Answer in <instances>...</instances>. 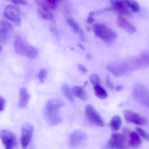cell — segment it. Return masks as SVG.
Here are the masks:
<instances>
[{"label": "cell", "instance_id": "obj_1", "mask_svg": "<svg viewBox=\"0 0 149 149\" xmlns=\"http://www.w3.org/2000/svg\"><path fill=\"white\" fill-rule=\"evenodd\" d=\"M64 104L63 102L59 99H51L47 102L45 113L47 121L50 125L56 126L62 121L58 110Z\"/></svg>", "mask_w": 149, "mask_h": 149}, {"label": "cell", "instance_id": "obj_2", "mask_svg": "<svg viewBox=\"0 0 149 149\" xmlns=\"http://www.w3.org/2000/svg\"><path fill=\"white\" fill-rule=\"evenodd\" d=\"M14 47L16 54L30 59H34L38 55V51L35 47L27 44L19 35L15 36Z\"/></svg>", "mask_w": 149, "mask_h": 149}, {"label": "cell", "instance_id": "obj_3", "mask_svg": "<svg viewBox=\"0 0 149 149\" xmlns=\"http://www.w3.org/2000/svg\"><path fill=\"white\" fill-rule=\"evenodd\" d=\"M92 30L97 37L106 43H113L117 39V34L105 24H95L93 25Z\"/></svg>", "mask_w": 149, "mask_h": 149}, {"label": "cell", "instance_id": "obj_4", "mask_svg": "<svg viewBox=\"0 0 149 149\" xmlns=\"http://www.w3.org/2000/svg\"><path fill=\"white\" fill-rule=\"evenodd\" d=\"M129 133L128 130L125 129L122 134H112L108 142L107 148L111 149H128Z\"/></svg>", "mask_w": 149, "mask_h": 149}, {"label": "cell", "instance_id": "obj_5", "mask_svg": "<svg viewBox=\"0 0 149 149\" xmlns=\"http://www.w3.org/2000/svg\"><path fill=\"white\" fill-rule=\"evenodd\" d=\"M132 95L135 101L149 109V91L143 85L140 83L135 84Z\"/></svg>", "mask_w": 149, "mask_h": 149}, {"label": "cell", "instance_id": "obj_6", "mask_svg": "<svg viewBox=\"0 0 149 149\" xmlns=\"http://www.w3.org/2000/svg\"><path fill=\"white\" fill-rule=\"evenodd\" d=\"M135 65V63L133 64L129 62L115 63L109 65L107 69L114 76L120 77L126 74L130 69L136 67Z\"/></svg>", "mask_w": 149, "mask_h": 149}, {"label": "cell", "instance_id": "obj_7", "mask_svg": "<svg viewBox=\"0 0 149 149\" xmlns=\"http://www.w3.org/2000/svg\"><path fill=\"white\" fill-rule=\"evenodd\" d=\"M0 138L5 149H15L17 143L16 136L8 130H0Z\"/></svg>", "mask_w": 149, "mask_h": 149}, {"label": "cell", "instance_id": "obj_8", "mask_svg": "<svg viewBox=\"0 0 149 149\" xmlns=\"http://www.w3.org/2000/svg\"><path fill=\"white\" fill-rule=\"evenodd\" d=\"M34 133V127L30 123H26L24 124L22 130L21 145L23 149H26L31 141Z\"/></svg>", "mask_w": 149, "mask_h": 149}, {"label": "cell", "instance_id": "obj_9", "mask_svg": "<svg viewBox=\"0 0 149 149\" xmlns=\"http://www.w3.org/2000/svg\"><path fill=\"white\" fill-rule=\"evenodd\" d=\"M123 115L127 122L139 126H144L148 123V120L146 118L131 110H124Z\"/></svg>", "mask_w": 149, "mask_h": 149}, {"label": "cell", "instance_id": "obj_10", "mask_svg": "<svg viewBox=\"0 0 149 149\" xmlns=\"http://www.w3.org/2000/svg\"><path fill=\"white\" fill-rule=\"evenodd\" d=\"M85 112L87 118L91 122L99 127H103L104 126L103 119L93 106L89 104L87 105L85 107Z\"/></svg>", "mask_w": 149, "mask_h": 149}, {"label": "cell", "instance_id": "obj_11", "mask_svg": "<svg viewBox=\"0 0 149 149\" xmlns=\"http://www.w3.org/2000/svg\"><path fill=\"white\" fill-rule=\"evenodd\" d=\"M3 15L8 20L15 23L17 25L21 24V17L19 9L15 6L9 5L6 6L3 11Z\"/></svg>", "mask_w": 149, "mask_h": 149}, {"label": "cell", "instance_id": "obj_12", "mask_svg": "<svg viewBox=\"0 0 149 149\" xmlns=\"http://www.w3.org/2000/svg\"><path fill=\"white\" fill-rule=\"evenodd\" d=\"M13 30V26L9 22L0 20V42L6 44L8 42Z\"/></svg>", "mask_w": 149, "mask_h": 149}, {"label": "cell", "instance_id": "obj_13", "mask_svg": "<svg viewBox=\"0 0 149 149\" xmlns=\"http://www.w3.org/2000/svg\"><path fill=\"white\" fill-rule=\"evenodd\" d=\"M110 2L112 9L120 15L126 16L131 15L130 9L121 0H110Z\"/></svg>", "mask_w": 149, "mask_h": 149}, {"label": "cell", "instance_id": "obj_14", "mask_svg": "<svg viewBox=\"0 0 149 149\" xmlns=\"http://www.w3.org/2000/svg\"><path fill=\"white\" fill-rule=\"evenodd\" d=\"M86 136V135L84 131L80 130H75L70 136V144L72 147H76L85 140Z\"/></svg>", "mask_w": 149, "mask_h": 149}, {"label": "cell", "instance_id": "obj_15", "mask_svg": "<svg viewBox=\"0 0 149 149\" xmlns=\"http://www.w3.org/2000/svg\"><path fill=\"white\" fill-rule=\"evenodd\" d=\"M117 25L122 29L126 31L130 34H134L136 31L135 27L131 24L123 16L119 15L116 21Z\"/></svg>", "mask_w": 149, "mask_h": 149}, {"label": "cell", "instance_id": "obj_16", "mask_svg": "<svg viewBox=\"0 0 149 149\" xmlns=\"http://www.w3.org/2000/svg\"><path fill=\"white\" fill-rule=\"evenodd\" d=\"M128 145L130 148L137 149L141 144V136L137 132L135 131L130 132L128 134Z\"/></svg>", "mask_w": 149, "mask_h": 149}, {"label": "cell", "instance_id": "obj_17", "mask_svg": "<svg viewBox=\"0 0 149 149\" xmlns=\"http://www.w3.org/2000/svg\"><path fill=\"white\" fill-rule=\"evenodd\" d=\"M30 99V95L25 88H21L19 91L18 107L21 108L26 107Z\"/></svg>", "mask_w": 149, "mask_h": 149}, {"label": "cell", "instance_id": "obj_18", "mask_svg": "<svg viewBox=\"0 0 149 149\" xmlns=\"http://www.w3.org/2000/svg\"><path fill=\"white\" fill-rule=\"evenodd\" d=\"M66 22L68 25L72 29L74 32L77 33L79 35L81 40V41H84L85 40V35H84V32L78 23L71 18L67 19Z\"/></svg>", "mask_w": 149, "mask_h": 149}, {"label": "cell", "instance_id": "obj_19", "mask_svg": "<svg viewBox=\"0 0 149 149\" xmlns=\"http://www.w3.org/2000/svg\"><path fill=\"white\" fill-rule=\"evenodd\" d=\"M71 91L73 95L79 98L80 100L84 101L87 100V95L84 88H82L75 86L71 88Z\"/></svg>", "mask_w": 149, "mask_h": 149}, {"label": "cell", "instance_id": "obj_20", "mask_svg": "<svg viewBox=\"0 0 149 149\" xmlns=\"http://www.w3.org/2000/svg\"><path fill=\"white\" fill-rule=\"evenodd\" d=\"M38 14L40 18L45 20L51 21L54 18V16L52 10L43 9L39 8L38 10Z\"/></svg>", "mask_w": 149, "mask_h": 149}, {"label": "cell", "instance_id": "obj_21", "mask_svg": "<svg viewBox=\"0 0 149 149\" xmlns=\"http://www.w3.org/2000/svg\"><path fill=\"white\" fill-rule=\"evenodd\" d=\"M122 123L121 117L119 116H115L111 119L109 123V127L113 131H117L120 128Z\"/></svg>", "mask_w": 149, "mask_h": 149}, {"label": "cell", "instance_id": "obj_22", "mask_svg": "<svg viewBox=\"0 0 149 149\" xmlns=\"http://www.w3.org/2000/svg\"><path fill=\"white\" fill-rule=\"evenodd\" d=\"M134 12H138L140 10V6L135 0H121Z\"/></svg>", "mask_w": 149, "mask_h": 149}, {"label": "cell", "instance_id": "obj_23", "mask_svg": "<svg viewBox=\"0 0 149 149\" xmlns=\"http://www.w3.org/2000/svg\"><path fill=\"white\" fill-rule=\"evenodd\" d=\"M94 91L95 96L100 99H105L107 97L108 94L107 91L100 86H94Z\"/></svg>", "mask_w": 149, "mask_h": 149}, {"label": "cell", "instance_id": "obj_24", "mask_svg": "<svg viewBox=\"0 0 149 149\" xmlns=\"http://www.w3.org/2000/svg\"><path fill=\"white\" fill-rule=\"evenodd\" d=\"M62 90L64 95L71 102L74 100L73 94L72 93L71 89H70V87L67 84H64L62 87Z\"/></svg>", "mask_w": 149, "mask_h": 149}, {"label": "cell", "instance_id": "obj_25", "mask_svg": "<svg viewBox=\"0 0 149 149\" xmlns=\"http://www.w3.org/2000/svg\"><path fill=\"white\" fill-rule=\"evenodd\" d=\"M35 1L40 8L52 11V9L49 4L45 0H35Z\"/></svg>", "mask_w": 149, "mask_h": 149}, {"label": "cell", "instance_id": "obj_26", "mask_svg": "<svg viewBox=\"0 0 149 149\" xmlns=\"http://www.w3.org/2000/svg\"><path fill=\"white\" fill-rule=\"evenodd\" d=\"M89 80L94 86H100V79L98 74H91L89 76Z\"/></svg>", "mask_w": 149, "mask_h": 149}, {"label": "cell", "instance_id": "obj_27", "mask_svg": "<svg viewBox=\"0 0 149 149\" xmlns=\"http://www.w3.org/2000/svg\"><path fill=\"white\" fill-rule=\"evenodd\" d=\"M136 130L140 136L144 138L146 141H149V134L139 127H136Z\"/></svg>", "mask_w": 149, "mask_h": 149}, {"label": "cell", "instance_id": "obj_28", "mask_svg": "<svg viewBox=\"0 0 149 149\" xmlns=\"http://www.w3.org/2000/svg\"><path fill=\"white\" fill-rule=\"evenodd\" d=\"M47 76V71L45 69H42L40 71L38 74V79L41 82H43Z\"/></svg>", "mask_w": 149, "mask_h": 149}, {"label": "cell", "instance_id": "obj_29", "mask_svg": "<svg viewBox=\"0 0 149 149\" xmlns=\"http://www.w3.org/2000/svg\"><path fill=\"white\" fill-rule=\"evenodd\" d=\"M95 13L94 11H90L88 16L87 18V22L89 24H91L93 23V22H94L95 20L94 19V16Z\"/></svg>", "mask_w": 149, "mask_h": 149}, {"label": "cell", "instance_id": "obj_30", "mask_svg": "<svg viewBox=\"0 0 149 149\" xmlns=\"http://www.w3.org/2000/svg\"><path fill=\"white\" fill-rule=\"evenodd\" d=\"M106 84H107V86L110 88V89H113L114 88V85L113 83H112L111 81V79H110V77L109 75H107L106 79Z\"/></svg>", "mask_w": 149, "mask_h": 149}, {"label": "cell", "instance_id": "obj_31", "mask_svg": "<svg viewBox=\"0 0 149 149\" xmlns=\"http://www.w3.org/2000/svg\"><path fill=\"white\" fill-rule=\"evenodd\" d=\"M12 3L15 4H26L27 3V0H7Z\"/></svg>", "mask_w": 149, "mask_h": 149}, {"label": "cell", "instance_id": "obj_32", "mask_svg": "<svg viewBox=\"0 0 149 149\" xmlns=\"http://www.w3.org/2000/svg\"><path fill=\"white\" fill-rule=\"evenodd\" d=\"M5 101L3 97L0 96V112L3 111L5 108Z\"/></svg>", "mask_w": 149, "mask_h": 149}, {"label": "cell", "instance_id": "obj_33", "mask_svg": "<svg viewBox=\"0 0 149 149\" xmlns=\"http://www.w3.org/2000/svg\"><path fill=\"white\" fill-rule=\"evenodd\" d=\"M78 68H79V70L81 72H83V73H86L87 72V70L86 68L84 67V66L81 64H79V65H78Z\"/></svg>", "mask_w": 149, "mask_h": 149}, {"label": "cell", "instance_id": "obj_34", "mask_svg": "<svg viewBox=\"0 0 149 149\" xmlns=\"http://www.w3.org/2000/svg\"><path fill=\"white\" fill-rule=\"evenodd\" d=\"M123 89V86L122 85H119L116 87V90L117 92H120Z\"/></svg>", "mask_w": 149, "mask_h": 149}, {"label": "cell", "instance_id": "obj_35", "mask_svg": "<svg viewBox=\"0 0 149 149\" xmlns=\"http://www.w3.org/2000/svg\"><path fill=\"white\" fill-rule=\"evenodd\" d=\"M78 46H79V47H80V48L81 49L83 50H86V49H85V48H84V47H83V46H82V45H78Z\"/></svg>", "mask_w": 149, "mask_h": 149}, {"label": "cell", "instance_id": "obj_36", "mask_svg": "<svg viewBox=\"0 0 149 149\" xmlns=\"http://www.w3.org/2000/svg\"><path fill=\"white\" fill-rule=\"evenodd\" d=\"M87 57L88 58H91V57H91V56H90V55H87Z\"/></svg>", "mask_w": 149, "mask_h": 149}, {"label": "cell", "instance_id": "obj_37", "mask_svg": "<svg viewBox=\"0 0 149 149\" xmlns=\"http://www.w3.org/2000/svg\"><path fill=\"white\" fill-rule=\"evenodd\" d=\"M1 46L0 45V52H1Z\"/></svg>", "mask_w": 149, "mask_h": 149}]
</instances>
